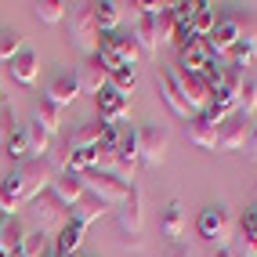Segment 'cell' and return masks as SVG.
<instances>
[{
    "instance_id": "cell-21",
    "label": "cell",
    "mask_w": 257,
    "mask_h": 257,
    "mask_svg": "<svg viewBox=\"0 0 257 257\" xmlns=\"http://www.w3.org/2000/svg\"><path fill=\"white\" fill-rule=\"evenodd\" d=\"M119 19H123V4H116V0H101V4H94V26H98V33H116Z\"/></svg>"
},
{
    "instance_id": "cell-23",
    "label": "cell",
    "mask_w": 257,
    "mask_h": 257,
    "mask_svg": "<svg viewBox=\"0 0 257 257\" xmlns=\"http://www.w3.org/2000/svg\"><path fill=\"white\" fill-rule=\"evenodd\" d=\"M109 207H105V203H101V199H94L91 192L87 196H83L80 203H76V207H73V221H76V225H83V228H87V225H94V221L101 217V214H105Z\"/></svg>"
},
{
    "instance_id": "cell-26",
    "label": "cell",
    "mask_w": 257,
    "mask_h": 257,
    "mask_svg": "<svg viewBox=\"0 0 257 257\" xmlns=\"http://www.w3.org/2000/svg\"><path fill=\"white\" fill-rule=\"evenodd\" d=\"M26 142H29V160H47V152H51V134L37 123H26Z\"/></svg>"
},
{
    "instance_id": "cell-37",
    "label": "cell",
    "mask_w": 257,
    "mask_h": 257,
    "mask_svg": "<svg viewBox=\"0 0 257 257\" xmlns=\"http://www.w3.org/2000/svg\"><path fill=\"white\" fill-rule=\"evenodd\" d=\"M246 156H257V123L250 127V142H246Z\"/></svg>"
},
{
    "instance_id": "cell-25",
    "label": "cell",
    "mask_w": 257,
    "mask_h": 257,
    "mask_svg": "<svg viewBox=\"0 0 257 257\" xmlns=\"http://www.w3.org/2000/svg\"><path fill=\"white\" fill-rule=\"evenodd\" d=\"M214 26H217V15H214V4H207V0H196V15H192V37H199V40H207Z\"/></svg>"
},
{
    "instance_id": "cell-27",
    "label": "cell",
    "mask_w": 257,
    "mask_h": 257,
    "mask_svg": "<svg viewBox=\"0 0 257 257\" xmlns=\"http://www.w3.org/2000/svg\"><path fill=\"white\" fill-rule=\"evenodd\" d=\"M112 44H116L119 65H131V69H138V62H142L145 55H142V47L134 44V37H123V33H112Z\"/></svg>"
},
{
    "instance_id": "cell-16",
    "label": "cell",
    "mask_w": 257,
    "mask_h": 257,
    "mask_svg": "<svg viewBox=\"0 0 257 257\" xmlns=\"http://www.w3.org/2000/svg\"><path fill=\"white\" fill-rule=\"evenodd\" d=\"M160 232H163V239H170V246L181 243V235H185V207H181V199H170L160 210Z\"/></svg>"
},
{
    "instance_id": "cell-41",
    "label": "cell",
    "mask_w": 257,
    "mask_h": 257,
    "mask_svg": "<svg viewBox=\"0 0 257 257\" xmlns=\"http://www.w3.org/2000/svg\"><path fill=\"white\" fill-rule=\"evenodd\" d=\"M44 257H58V253H55V250H47V253H44Z\"/></svg>"
},
{
    "instance_id": "cell-38",
    "label": "cell",
    "mask_w": 257,
    "mask_h": 257,
    "mask_svg": "<svg viewBox=\"0 0 257 257\" xmlns=\"http://www.w3.org/2000/svg\"><path fill=\"white\" fill-rule=\"evenodd\" d=\"M214 257H235V253H232L228 246H217V250H214Z\"/></svg>"
},
{
    "instance_id": "cell-11",
    "label": "cell",
    "mask_w": 257,
    "mask_h": 257,
    "mask_svg": "<svg viewBox=\"0 0 257 257\" xmlns=\"http://www.w3.org/2000/svg\"><path fill=\"white\" fill-rule=\"evenodd\" d=\"M8 76L19 83V87H33L37 76H40V55H37L33 47H22L19 55L8 62Z\"/></svg>"
},
{
    "instance_id": "cell-20",
    "label": "cell",
    "mask_w": 257,
    "mask_h": 257,
    "mask_svg": "<svg viewBox=\"0 0 257 257\" xmlns=\"http://www.w3.org/2000/svg\"><path fill=\"white\" fill-rule=\"evenodd\" d=\"M33 123L44 127V131L51 134V138H55V134L62 131V109L55 105V101L40 98V101H37V109H33Z\"/></svg>"
},
{
    "instance_id": "cell-19",
    "label": "cell",
    "mask_w": 257,
    "mask_h": 257,
    "mask_svg": "<svg viewBox=\"0 0 257 257\" xmlns=\"http://www.w3.org/2000/svg\"><path fill=\"white\" fill-rule=\"evenodd\" d=\"M134 44L142 47L145 58L156 55V51H160V29H156V19H145V15H142V19L134 22Z\"/></svg>"
},
{
    "instance_id": "cell-31",
    "label": "cell",
    "mask_w": 257,
    "mask_h": 257,
    "mask_svg": "<svg viewBox=\"0 0 257 257\" xmlns=\"http://www.w3.org/2000/svg\"><path fill=\"white\" fill-rule=\"evenodd\" d=\"M253 112H257V83L246 80V83H243V94H239V116L253 119Z\"/></svg>"
},
{
    "instance_id": "cell-13",
    "label": "cell",
    "mask_w": 257,
    "mask_h": 257,
    "mask_svg": "<svg viewBox=\"0 0 257 257\" xmlns=\"http://www.w3.org/2000/svg\"><path fill=\"white\" fill-rule=\"evenodd\" d=\"M214 62V55H210V47H207V40H199V37H188L185 44H181V58H178V65L174 69H185V73H199L203 76V69Z\"/></svg>"
},
{
    "instance_id": "cell-3",
    "label": "cell",
    "mask_w": 257,
    "mask_h": 257,
    "mask_svg": "<svg viewBox=\"0 0 257 257\" xmlns=\"http://www.w3.org/2000/svg\"><path fill=\"white\" fill-rule=\"evenodd\" d=\"M65 26H69V40L83 51V55H98V40L101 33L94 26V4H69L65 11Z\"/></svg>"
},
{
    "instance_id": "cell-7",
    "label": "cell",
    "mask_w": 257,
    "mask_h": 257,
    "mask_svg": "<svg viewBox=\"0 0 257 257\" xmlns=\"http://www.w3.org/2000/svg\"><path fill=\"white\" fill-rule=\"evenodd\" d=\"M83 196H87V188H83V174H76V170H62V174L51 178V199L58 207L73 210Z\"/></svg>"
},
{
    "instance_id": "cell-34",
    "label": "cell",
    "mask_w": 257,
    "mask_h": 257,
    "mask_svg": "<svg viewBox=\"0 0 257 257\" xmlns=\"http://www.w3.org/2000/svg\"><path fill=\"white\" fill-rule=\"evenodd\" d=\"M243 239L246 243L257 239V203H250V207L243 210Z\"/></svg>"
},
{
    "instance_id": "cell-39",
    "label": "cell",
    "mask_w": 257,
    "mask_h": 257,
    "mask_svg": "<svg viewBox=\"0 0 257 257\" xmlns=\"http://www.w3.org/2000/svg\"><path fill=\"white\" fill-rule=\"evenodd\" d=\"M0 257H11V250L4 246V235H0Z\"/></svg>"
},
{
    "instance_id": "cell-6",
    "label": "cell",
    "mask_w": 257,
    "mask_h": 257,
    "mask_svg": "<svg viewBox=\"0 0 257 257\" xmlns=\"http://www.w3.org/2000/svg\"><path fill=\"white\" fill-rule=\"evenodd\" d=\"M83 188H87L94 199H101L105 207H119V203L127 199V192H131V185H123L116 174H98V170L83 174Z\"/></svg>"
},
{
    "instance_id": "cell-35",
    "label": "cell",
    "mask_w": 257,
    "mask_h": 257,
    "mask_svg": "<svg viewBox=\"0 0 257 257\" xmlns=\"http://www.w3.org/2000/svg\"><path fill=\"white\" fill-rule=\"evenodd\" d=\"M239 47H243L250 58H257V26H243V33H239Z\"/></svg>"
},
{
    "instance_id": "cell-4",
    "label": "cell",
    "mask_w": 257,
    "mask_h": 257,
    "mask_svg": "<svg viewBox=\"0 0 257 257\" xmlns=\"http://www.w3.org/2000/svg\"><path fill=\"white\" fill-rule=\"evenodd\" d=\"M196 228H199L203 239H210V243H217V246H228V235H232L228 207H225V203H210V207H203Z\"/></svg>"
},
{
    "instance_id": "cell-40",
    "label": "cell",
    "mask_w": 257,
    "mask_h": 257,
    "mask_svg": "<svg viewBox=\"0 0 257 257\" xmlns=\"http://www.w3.org/2000/svg\"><path fill=\"white\" fill-rule=\"evenodd\" d=\"M0 105H4V80H0Z\"/></svg>"
},
{
    "instance_id": "cell-10",
    "label": "cell",
    "mask_w": 257,
    "mask_h": 257,
    "mask_svg": "<svg viewBox=\"0 0 257 257\" xmlns=\"http://www.w3.org/2000/svg\"><path fill=\"white\" fill-rule=\"evenodd\" d=\"M73 76H76V83H80V94H101V91L109 87V69L101 65L98 55H91L87 62H80Z\"/></svg>"
},
{
    "instance_id": "cell-14",
    "label": "cell",
    "mask_w": 257,
    "mask_h": 257,
    "mask_svg": "<svg viewBox=\"0 0 257 257\" xmlns=\"http://www.w3.org/2000/svg\"><path fill=\"white\" fill-rule=\"evenodd\" d=\"M127 112H131V101L119 94V91H112V87H105L98 94V116H101V123H109V127H119L127 119Z\"/></svg>"
},
{
    "instance_id": "cell-5",
    "label": "cell",
    "mask_w": 257,
    "mask_h": 257,
    "mask_svg": "<svg viewBox=\"0 0 257 257\" xmlns=\"http://www.w3.org/2000/svg\"><path fill=\"white\" fill-rule=\"evenodd\" d=\"M167 145H170V134L163 123H145L138 127V160L145 167H160L167 160Z\"/></svg>"
},
{
    "instance_id": "cell-32",
    "label": "cell",
    "mask_w": 257,
    "mask_h": 257,
    "mask_svg": "<svg viewBox=\"0 0 257 257\" xmlns=\"http://www.w3.org/2000/svg\"><path fill=\"white\" fill-rule=\"evenodd\" d=\"M15 131H19V127H15V109L11 105H0V149L11 142Z\"/></svg>"
},
{
    "instance_id": "cell-30",
    "label": "cell",
    "mask_w": 257,
    "mask_h": 257,
    "mask_svg": "<svg viewBox=\"0 0 257 257\" xmlns=\"http://www.w3.org/2000/svg\"><path fill=\"white\" fill-rule=\"evenodd\" d=\"M4 152L11 156V163H26V160H29V142H26V131H22V127L11 134V142L4 145Z\"/></svg>"
},
{
    "instance_id": "cell-42",
    "label": "cell",
    "mask_w": 257,
    "mask_h": 257,
    "mask_svg": "<svg viewBox=\"0 0 257 257\" xmlns=\"http://www.w3.org/2000/svg\"><path fill=\"white\" fill-rule=\"evenodd\" d=\"M253 250H257V239H253Z\"/></svg>"
},
{
    "instance_id": "cell-8",
    "label": "cell",
    "mask_w": 257,
    "mask_h": 257,
    "mask_svg": "<svg viewBox=\"0 0 257 257\" xmlns=\"http://www.w3.org/2000/svg\"><path fill=\"white\" fill-rule=\"evenodd\" d=\"M250 127H253V123H250L246 116H239V112L228 116L225 123L217 127V149H221V152H243L246 142H250Z\"/></svg>"
},
{
    "instance_id": "cell-18",
    "label": "cell",
    "mask_w": 257,
    "mask_h": 257,
    "mask_svg": "<svg viewBox=\"0 0 257 257\" xmlns=\"http://www.w3.org/2000/svg\"><path fill=\"white\" fill-rule=\"evenodd\" d=\"M83 232H87V228H83V225H76V221L69 217V221L62 225L58 239H55V253H58V257H73V253L83 246Z\"/></svg>"
},
{
    "instance_id": "cell-36",
    "label": "cell",
    "mask_w": 257,
    "mask_h": 257,
    "mask_svg": "<svg viewBox=\"0 0 257 257\" xmlns=\"http://www.w3.org/2000/svg\"><path fill=\"white\" fill-rule=\"evenodd\" d=\"M163 257H192V253H188L181 243H174V246H167V250H163Z\"/></svg>"
},
{
    "instance_id": "cell-33",
    "label": "cell",
    "mask_w": 257,
    "mask_h": 257,
    "mask_svg": "<svg viewBox=\"0 0 257 257\" xmlns=\"http://www.w3.org/2000/svg\"><path fill=\"white\" fill-rule=\"evenodd\" d=\"M44 232H26V239H22V253L26 257H44L47 250H44Z\"/></svg>"
},
{
    "instance_id": "cell-2",
    "label": "cell",
    "mask_w": 257,
    "mask_h": 257,
    "mask_svg": "<svg viewBox=\"0 0 257 257\" xmlns=\"http://www.w3.org/2000/svg\"><path fill=\"white\" fill-rule=\"evenodd\" d=\"M15 188H19V203L26 207V203H37L44 188H51V178H55V167H51L47 160H26V163H15L11 174Z\"/></svg>"
},
{
    "instance_id": "cell-15",
    "label": "cell",
    "mask_w": 257,
    "mask_h": 257,
    "mask_svg": "<svg viewBox=\"0 0 257 257\" xmlns=\"http://www.w3.org/2000/svg\"><path fill=\"white\" fill-rule=\"evenodd\" d=\"M188 142H192L196 149H203V152H217V123L207 112L188 119Z\"/></svg>"
},
{
    "instance_id": "cell-24",
    "label": "cell",
    "mask_w": 257,
    "mask_h": 257,
    "mask_svg": "<svg viewBox=\"0 0 257 257\" xmlns=\"http://www.w3.org/2000/svg\"><path fill=\"white\" fill-rule=\"evenodd\" d=\"M65 11H69L65 0H37V4H33V15H37V22H44V26L65 22Z\"/></svg>"
},
{
    "instance_id": "cell-12",
    "label": "cell",
    "mask_w": 257,
    "mask_h": 257,
    "mask_svg": "<svg viewBox=\"0 0 257 257\" xmlns=\"http://www.w3.org/2000/svg\"><path fill=\"white\" fill-rule=\"evenodd\" d=\"M156 83H160V94H163V101H167V109L174 112V116H181V119H192V116H196L192 109H188V101H185V91H181L174 69H163V73L156 76Z\"/></svg>"
},
{
    "instance_id": "cell-28",
    "label": "cell",
    "mask_w": 257,
    "mask_h": 257,
    "mask_svg": "<svg viewBox=\"0 0 257 257\" xmlns=\"http://www.w3.org/2000/svg\"><path fill=\"white\" fill-rule=\"evenodd\" d=\"M109 87L127 98L134 87H138V69H131V65H119V69H112V73H109Z\"/></svg>"
},
{
    "instance_id": "cell-22",
    "label": "cell",
    "mask_w": 257,
    "mask_h": 257,
    "mask_svg": "<svg viewBox=\"0 0 257 257\" xmlns=\"http://www.w3.org/2000/svg\"><path fill=\"white\" fill-rule=\"evenodd\" d=\"M98 145H101V123H83L65 142V152H83V149H98Z\"/></svg>"
},
{
    "instance_id": "cell-29",
    "label": "cell",
    "mask_w": 257,
    "mask_h": 257,
    "mask_svg": "<svg viewBox=\"0 0 257 257\" xmlns=\"http://www.w3.org/2000/svg\"><path fill=\"white\" fill-rule=\"evenodd\" d=\"M22 47H26V40H22L15 29H0V62H4V65H8L15 55H19Z\"/></svg>"
},
{
    "instance_id": "cell-17",
    "label": "cell",
    "mask_w": 257,
    "mask_h": 257,
    "mask_svg": "<svg viewBox=\"0 0 257 257\" xmlns=\"http://www.w3.org/2000/svg\"><path fill=\"white\" fill-rule=\"evenodd\" d=\"M44 98H47V101H55L58 109L73 105V101L80 98V83H76V76H73V73H58L55 80H51V87H47Z\"/></svg>"
},
{
    "instance_id": "cell-1",
    "label": "cell",
    "mask_w": 257,
    "mask_h": 257,
    "mask_svg": "<svg viewBox=\"0 0 257 257\" xmlns=\"http://www.w3.org/2000/svg\"><path fill=\"white\" fill-rule=\"evenodd\" d=\"M116 228L123 235V246L127 250H142V228H145V192L138 185H131L127 199L116 207Z\"/></svg>"
},
{
    "instance_id": "cell-9",
    "label": "cell",
    "mask_w": 257,
    "mask_h": 257,
    "mask_svg": "<svg viewBox=\"0 0 257 257\" xmlns=\"http://www.w3.org/2000/svg\"><path fill=\"white\" fill-rule=\"evenodd\" d=\"M239 33H243V22L239 19H217V26L210 29V37H207V47H210V55L214 58H225L228 51L239 44Z\"/></svg>"
}]
</instances>
